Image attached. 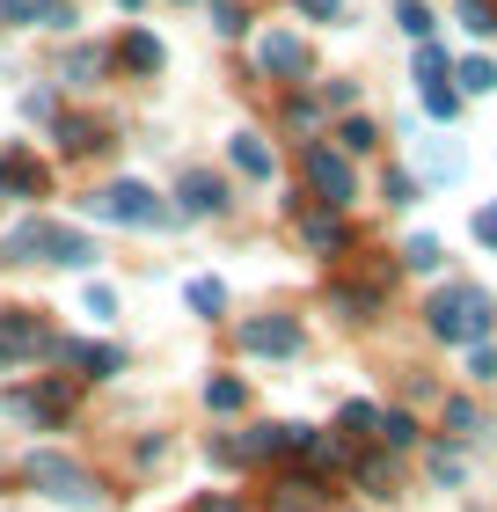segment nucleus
I'll return each mask as SVG.
<instances>
[{
	"mask_svg": "<svg viewBox=\"0 0 497 512\" xmlns=\"http://www.w3.org/2000/svg\"><path fill=\"white\" fill-rule=\"evenodd\" d=\"M117 8H139V0H117Z\"/></svg>",
	"mask_w": 497,
	"mask_h": 512,
	"instance_id": "nucleus-38",
	"label": "nucleus"
},
{
	"mask_svg": "<svg viewBox=\"0 0 497 512\" xmlns=\"http://www.w3.org/2000/svg\"><path fill=\"white\" fill-rule=\"evenodd\" d=\"M205 512H242V498H205Z\"/></svg>",
	"mask_w": 497,
	"mask_h": 512,
	"instance_id": "nucleus-37",
	"label": "nucleus"
},
{
	"mask_svg": "<svg viewBox=\"0 0 497 512\" xmlns=\"http://www.w3.org/2000/svg\"><path fill=\"white\" fill-rule=\"evenodd\" d=\"M278 447H286V425H256L242 454H249V461H264V454H278Z\"/></svg>",
	"mask_w": 497,
	"mask_h": 512,
	"instance_id": "nucleus-22",
	"label": "nucleus"
},
{
	"mask_svg": "<svg viewBox=\"0 0 497 512\" xmlns=\"http://www.w3.org/2000/svg\"><path fill=\"white\" fill-rule=\"evenodd\" d=\"M454 81H461V96H490V88H497V59L468 52V59L454 66Z\"/></svg>",
	"mask_w": 497,
	"mask_h": 512,
	"instance_id": "nucleus-13",
	"label": "nucleus"
},
{
	"mask_svg": "<svg viewBox=\"0 0 497 512\" xmlns=\"http://www.w3.org/2000/svg\"><path fill=\"white\" fill-rule=\"evenodd\" d=\"M96 213L103 220H125V227H161V220H169V205H161L147 183H110V191L96 198Z\"/></svg>",
	"mask_w": 497,
	"mask_h": 512,
	"instance_id": "nucleus-6",
	"label": "nucleus"
},
{
	"mask_svg": "<svg viewBox=\"0 0 497 512\" xmlns=\"http://www.w3.org/2000/svg\"><path fill=\"white\" fill-rule=\"evenodd\" d=\"M96 74H103V52H96V44H81V52L66 59V81H96Z\"/></svg>",
	"mask_w": 497,
	"mask_h": 512,
	"instance_id": "nucleus-24",
	"label": "nucleus"
},
{
	"mask_svg": "<svg viewBox=\"0 0 497 512\" xmlns=\"http://www.w3.org/2000/svg\"><path fill=\"white\" fill-rule=\"evenodd\" d=\"M497 322V300L483 286H439L432 308H424V330H432L439 344H483Z\"/></svg>",
	"mask_w": 497,
	"mask_h": 512,
	"instance_id": "nucleus-2",
	"label": "nucleus"
},
{
	"mask_svg": "<svg viewBox=\"0 0 497 512\" xmlns=\"http://www.w3.org/2000/svg\"><path fill=\"white\" fill-rule=\"evenodd\" d=\"M476 242H490V249H497V205H483V213H476Z\"/></svg>",
	"mask_w": 497,
	"mask_h": 512,
	"instance_id": "nucleus-35",
	"label": "nucleus"
},
{
	"mask_svg": "<svg viewBox=\"0 0 497 512\" xmlns=\"http://www.w3.org/2000/svg\"><path fill=\"white\" fill-rule=\"evenodd\" d=\"M337 425H344L351 439H366L373 425H381V410H373V403H344V417H337Z\"/></svg>",
	"mask_w": 497,
	"mask_h": 512,
	"instance_id": "nucleus-21",
	"label": "nucleus"
},
{
	"mask_svg": "<svg viewBox=\"0 0 497 512\" xmlns=\"http://www.w3.org/2000/svg\"><path fill=\"white\" fill-rule=\"evenodd\" d=\"M52 352H59V337L44 330L30 308H8V315H0V366H30V359H52Z\"/></svg>",
	"mask_w": 497,
	"mask_h": 512,
	"instance_id": "nucleus-4",
	"label": "nucleus"
},
{
	"mask_svg": "<svg viewBox=\"0 0 497 512\" xmlns=\"http://www.w3.org/2000/svg\"><path fill=\"white\" fill-rule=\"evenodd\" d=\"M125 66L132 74H161V37L154 30H125Z\"/></svg>",
	"mask_w": 497,
	"mask_h": 512,
	"instance_id": "nucleus-14",
	"label": "nucleus"
},
{
	"mask_svg": "<svg viewBox=\"0 0 497 512\" xmlns=\"http://www.w3.org/2000/svg\"><path fill=\"white\" fill-rule=\"evenodd\" d=\"M256 59H264V74H278V81H300V74H307V44H300L293 30H264Z\"/></svg>",
	"mask_w": 497,
	"mask_h": 512,
	"instance_id": "nucleus-8",
	"label": "nucleus"
},
{
	"mask_svg": "<svg viewBox=\"0 0 497 512\" xmlns=\"http://www.w3.org/2000/svg\"><path fill=\"white\" fill-rule=\"evenodd\" d=\"M227 154H234V169H242L249 183H271V147H264L256 132H234V139H227Z\"/></svg>",
	"mask_w": 497,
	"mask_h": 512,
	"instance_id": "nucleus-12",
	"label": "nucleus"
},
{
	"mask_svg": "<svg viewBox=\"0 0 497 512\" xmlns=\"http://www.w3.org/2000/svg\"><path fill=\"white\" fill-rule=\"evenodd\" d=\"M0 191H22V198H37V191H44V169H37V154H22V147H8V154H0Z\"/></svg>",
	"mask_w": 497,
	"mask_h": 512,
	"instance_id": "nucleus-11",
	"label": "nucleus"
},
{
	"mask_svg": "<svg viewBox=\"0 0 497 512\" xmlns=\"http://www.w3.org/2000/svg\"><path fill=\"white\" fill-rule=\"evenodd\" d=\"M344 0H300V15H315V22H337Z\"/></svg>",
	"mask_w": 497,
	"mask_h": 512,
	"instance_id": "nucleus-36",
	"label": "nucleus"
},
{
	"mask_svg": "<svg viewBox=\"0 0 497 512\" xmlns=\"http://www.w3.org/2000/svg\"><path fill=\"white\" fill-rule=\"evenodd\" d=\"M417 81L432 88V81H446V52H432V44H417Z\"/></svg>",
	"mask_w": 497,
	"mask_h": 512,
	"instance_id": "nucleus-29",
	"label": "nucleus"
},
{
	"mask_svg": "<svg viewBox=\"0 0 497 512\" xmlns=\"http://www.w3.org/2000/svg\"><path fill=\"white\" fill-rule=\"evenodd\" d=\"M461 30L468 37H497V0H461Z\"/></svg>",
	"mask_w": 497,
	"mask_h": 512,
	"instance_id": "nucleus-18",
	"label": "nucleus"
},
{
	"mask_svg": "<svg viewBox=\"0 0 497 512\" xmlns=\"http://www.w3.org/2000/svg\"><path fill=\"white\" fill-rule=\"evenodd\" d=\"M212 22H220V30L234 37V30H242V8H234V0H212Z\"/></svg>",
	"mask_w": 497,
	"mask_h": 512,
	"instance_id": "nucleus-33",
	"label": "nucleus"
},
{
	"mask_svg": "<svg viewBox=\"0 0 497 512\" xmlns=\"http://www.w3.org/2000/svg\"><path fill=\"white\" fill-rule=\"evenodd\" d=\"M300 161H307V183H315V198L329 205V213H344V205L359 198V183H351V169H344L337 147H307Z\"/></svg>",
	"mask_w": 497,
	"mask_h": 512,
	"instance_id": "nucleus-5",
	"label": "nucleus"
},
{
	"mask_svg": "<svg viewBox=\"0 0 497 512\" xmlns=\"http://www.w3.org/2000/svg\"><path fill=\"white\" fill-rule=\"evenodd\" d=\"M402 264H410V271H439V242H432V235H417L410 249H402Z\"/></svg>",
	"mask_w": 497,
	"mask_h": 512,
	"instance_id": "nucleus-27",
	"label": "nucleus"
},
{
	"mask_svg": "<svg viewBox=\"0 0 497 512\" xmlns=\"http://www.w3.org/2000/svg\"><path fill=\"white\" fill-rule=\"evenodd\" d=\"M22 476H30V483H37L44 498H59V505H96V476H88L81 461H66V454H52V447L22 461Z\"/></svg>",
	"mask_w": 497,
	"mask_h": 512,
	"instance_id": "nucleus-3",
	"label": "nucleus"
},
{
	"mask_svg": "<svg viewBox=\"0 0 497 512\" xmlns=\"http://www.w3.org/2000/svg\"><path fill=\"white\" fill-rule=\"evenodd\" d=\"M191 308H198L205 322H220V315H227V286H220V278H191Z\"/></svg>",
	"mask_w": 497,
	"mask_h": 512,
	"instance_id": "nucleus-16",
	"label": "nucleus"
},
{
	"mask_svg": "<svg viewBox=\"0 0 497 512\" xmlns=\"http://www.w3.org/2000/svg\"><path fill=\"white\" fill-rule=\"evenodd\" d=\"M88 315L110 322V315H117V293H110V286H88Z\"/></svg>",
	"mask_w": 497,
	"mask_h": 512,
	"instance_id": "nucleus-32",
	"label": "nucleus"
},
{
	"mask_svg": "<svg viewBox=\"0 0 497 512\" xmlns=\"http://www.w3.org/2000/svg\"><path fill=\"white\" fill-rule=\"evenodd\" d=\"M0 22H37V30H66L74 8L66 0H0Z\"/></svg>",
	"mask_w": 497,
	"mask_h": 512,
	"instance_id": "nucleus-10",
	"label": "nucleus"
},
{
	"mask_svg": "<svg viewBox=\"0 0 497 512\" xmlns=\"http://www.w3.org/2000/svg\"><path fill=\"white\" fill-rule=\"evenodd\" d=\"M0 256L8 264H74V271H88L96 264V242L81 227H59V220H22V227L0 235Z\"/></svg>",
	"mask_w": 497,
	"mask_h": 512,
	"instance_id": "nucleus-1",
	"label": "nucleus"
},
{
	"mask_svg": "<svg viewBox=\"0 0 497 512\" xmlns=\"http://www.w3.org/2000/svg\"><path fill=\"white\" fill-rule=\"evenodd\" d=\"M395 22H402V30H410V44H424V37L439 30V22H432V8H424V0H402V15H395Z\"/></svg>",
	"mask_w": 497,
	"mask_h": 512,
	"instance_id": "nucleus-20",
	"label": "nucleus"
},
{
	"mask_svg": "<svg viewBox=\"0 0 497 512\" xmlns=\"http://www.w3.org/2000/svg\"><path fill=\"white\" fill-rule=\"evenodd\" d=\"M381 191H388V205H410V191H417V183H410V169H388V183H381Z\"/></svg>",
	"mask_w": 497,
	"mask_h": 512,
	"instance_id": "nucleus-31",
	"label": "nucleus"
},
{
	"mask_svg": "<svg viewBox=\"0 0 497 512\" xmlns=\"http://www.w3.org/2000/svg\"><path fill=\"white\" fill-rule=\"evenodd\" d=\"M373 432H381L395 454H402V447H417V417H410V410H381V425H373Z\"/></svg>",
	"mask_w": 497,
	"mask_h": 512,
	"instance_id": "nucleus-17",
	"label": "nucleus"
},
{
	"mask_svg": "<svg viewBox=\"0 0 497 512\" xmlns=\"http://www.w3.org/2000/svg\"><path fill=\"white\" fill-rule=\"evenodd\" d=\"M432 476L439 483H461V454H432Z\"/></svg>",
	"mask_w": 497,
	"mask_h": 512,
	"instance_id": "nucleus-34",
	"label": "nucleus"
},
{
	"mask_svg": "<svg viewBox=\"0 0 497 512\" xmlns=\"http://www.w3.org/2000/svg\"><path fill=\"white\" fill-rule=\"evenodd\" d=\"M300 242H315V249L337 256V249H344V227L329 220V213H300Z\"/></svg>",
	"mask_w": 497,
	"mask_h": 512,
	"instance_id": "nucleus-15",
	"label": "nucleus"
},
{
	"mask_svg": "<svg viewBox=\"0 0 497 512\" xmlns=\"http://www.w3.org/2000/svg\"><path fill=\"white\" fill-rule=\"evenodd\" d=\"M446 432H454V439H476V432H483V417L468 410V403H446Z\"/></svg>",
	"mask_w": 497,
	"mask_h": 512,
	"instance_id": "nucleus-26",
	"label": "nucleus"
},
{
	"mask_svg": "<svg viewBox=\"0 0 497 512\" xmlns=\"http://www.w3.org/2000/svg\"><path fill=\"white\" fill-rule=\"evenodd\" d=\"M59 139H66L74 154H96V147H103V125H96V118H66V125H59Z\"/></svg>",
	"mask_w": 497,
	"mask_h": 512,
	"instance_id": "nucleus-19",
	"label": "nucleus"
},
{
	"mask_svg": "<svg viewBox=\"0 0 497 512\" xmlns=\"http://www.w3.org/2000/svg\"><path fill=\"white\" fill-rule=\"evenodd\" d=\"M242 352H256V359H293L300 352V315H249L242 322Z\"/></svg>",
	"mask_w": 497,
	"mask_h": 512,
	"instance_id": "nucleus-7",
	"label": "nucleus"
},
{
	"mask_svg": "<svg viewBox=\"0 0 497 512\" xmlns=\"http://www.w3.org/2000/svg\"><path fill=\"white\" fill-rule=\"evenodd\" d=\"M424 110H432V118H454V110H461V96H454L446 81H432V88H424Z\"/></svg>",
	"mask_w": 497,
	"mask_h": 512,
	"instance_id": "nucleus-28",
	"label": "nucleus"
},
{
	"mask_svg": "<svg viewBox=\"0 0 497 512\" xmlns=\"http://www.w3.org/2000/svg\"><path fill=\"white\" fill-rule=\"evenodd\" d=\"M205 403H212V410H242V381H234V374H220V381L205 388Z\"/></svg>",
	"mask_w": 497,
	"mask_h": 512,
	"instance_id": "nucleus-25",
	"label": "nucleus"
},
{
	"mask_svg": "<svg viewBox=\"0 0 497 512\" xmlns=\"http://www.w3.org/2000/svg\"><path fill=\"white\" fill-rule=\"evenodd\" d=\"M373 139H381V132H373L366 118H351V125L337 132V147H344V154H373Z\"/></svg>",
	"mask_w": 497,
	"mask_h": 512,
	"instance_id": "nucleus-23",
	"label": "nucleus"
},
{
	"mask_svg": "<svg viewBox=\"0 0 497 512\" xmlns=\"http://www.w3.org/2000/svg\"><path fill=\"white\" fill-rule=\"evenodd\" d=\"M468 374H476V381L497 374V352H490V344H468Z\"/></svg>",
	"mask_w": 497,
	"mask_h": 512,
	"instance_id": "nucleus-30",
	"label": "nucleus"
},
{
	"mask_svg": "<svg viewBox=\"0 0 497 512\" xmlns=\"http://www.w3.org/2000/svg\"><path fill=\"white\" fill-rule=\"evenodd\" d=\"M183 213H191V220L227 213V183H220V176H205V169H191V176H183Z\"/></svg>",
	"mask_w": 497,
	"mask_h": 512,
	"instance_id": "nucleus-9",
	"label": "nucleus"
}]
</instances>
